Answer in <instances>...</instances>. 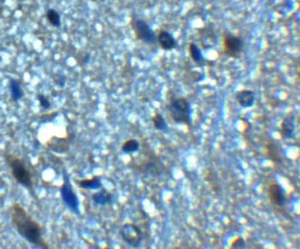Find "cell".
Wrapping results in <instances>:
<instances>
[{"mask_svg":"<svg viewBox=\"0 0 300 249\" xmlns=\"http://www.w3.org/2000/svg\"><path fill=\"white\" fill-rule=\"evenodd\" d=\"M9 213L12 225L24 241L37 248H50V245L44 239V228L28 213L26 208L14 202L9 208Z\"/></svg>","mask_w":300,"mask_h":249,"instance_id":"cell-1","label":"cell"},{"mask_svg":"<svg viewBox=\"0 0 300 249\" xmlns=\"http://www.w3.org/2000/svg\"><path fill=\"white\" fill-rule=\"evenodd\" d=\"M5 161L8 168L11 169L12 177L18 185L24 187L30 192L34 197V172L29 163L26 159L15 155V154L7 153L5 155Z\"/></svg>","mask_w":300,"mask_h":249,"instance_id":"cell-2","label":"cell"},{"mask_svg":"<svg viewBox=\"0 0 300 249\" xmlns=\"http://www.w3.org/2000/svg\"><path fill=\"white\" fill-rule=\"evenodd\" d=\"M167 112L170 119L176 124H183L190 128L192 125V107L188 98L173 96L167 103Z\"/></svg>","mask_w":300,"mask_h":249,"instance_id":"cell-3","label":"cell"},{"mask_svg":"<svg viewBox=\"0 0 300 249\" xmlns=\"http://www.w3.org/2000/svg\"><path fill=\"white\" fill-rule=\"evenodd\" d=\"M128 166L140 176H158L165 170L162 161L151 149H148L147 154H145L138 162L134 161L129 163Z\"/></svg>","mask_w":300,"mask_h":249,"instance_id":"cell-4","label":"cell"},{"mask_svg":"<svg viewBox=\"0 0 300 249\" xmlns=\"http://www.w3.org/2000/svg\"><path fill=\"white\" fill-rule=\"evenodd\" d=\"M62 177H64V183L60 186V197H61L62 203L65 204V207L71 211V213L75 214V215H80V200L75 192L74 187H72L71 181L69 178V175L67 171L64 169L62 171Z\"/></svg>","mask_w":300,"mask_h":249,"instance_id":"cell-5","label":"cell"},{"mask_svg":"<svg viewBox=\"0 0 300 249\" xmlns=\"http://www.w3.org/2000/svg\"><path fill=\"white\" fill-rule=\"evenodd\" d=\"M130 27L134 33L136 39L146 44V45L154 46L157 44V33L150 27V24L143 18L132 17L130 20Z\"/></svg>","mask_w":300,"mask_h":249,"instance_id":"cell-6","label":"cell"},{"mask_svg":"<svg viewBox=\"0 0 300 249\" xmlns=\"http://www.w3.org/2000/svg\"><path fill=\"white\" fill-rule=\"evenodd\" d=\"M222 45L223 54L230 59H238L244 51V39L242 36L228 30L222 33Z\"/></svg>","mask_w":300,"mask_h":249,"instance_id":"cell-7","label":"cell"},{"mask_svg":"<svg viewBox=\"0 0 300 249\" xmlns=\"http://www.w3.org/2000/svg\"><path fill=\"white\" fill-rule=\"evenodd\" d=\"M119 233L122 241L124 242V244H127L129 247L138 248L143 244V231H141V229L136 223H123L121 228H120Z\"/></svg>","mask_w":300,"mask_h":249,"instance_id":"cell-8","label":"cell"},{"mask_svg":"<svg viewBox=\"0 0 300 249\" xmlns=\"http://www.w3.org/2000/svg\"><path fill=\"white\" fill-rule=\"evenodd\" d=\"M267 198L269 200L271 206L277 210H284L287 206V198L286 192L282 187V185L279 182H270L268 183L267 187Z\"/></svg>","mask_w":300,"mask_h":249,"instance_id":"cell-9","label":"cell"},{"mask_svg":"<svg viewBox=\"0 0 300 249\" xmlns=\"http://www.w3.org/2000/svg\"><path fill=\"white\" fill-rule=\"evenodd\" d=\"M265 156L275 165H282L284 161V153L282 147L273 139H268L264 147Z\"/></svg>","mask_w":300,"mask_h":249,"instance_id":"cell-10","label":"cell"},{"mask_svg":"<svg viewBox=\"0 0 300 249\" xmlns=\"http://www.w3.org/2000/svg\"><path fill=\"white\" fill-rule=\"evenodd\" d=\"M72 134H68L66 137H52L47 140L46 146L50 150L56 154H64L68 152L71 147Z\"/></svg>","mask_w":300,"mask_h":249,"instance_id":"cell-11","label":"cell"},{"mask_svg":"<svg viewBox=\"0 0 300 249\" xmlns=\"http://www.w3.org/2000/svg\"><path fill=\"white\" fill-rule=\"evenodd\" d=\"M157 44L163 51H173L176 47L178 46L177 40L175 37L173 36V33H170L168 30H159V33L157 34Z\"/></svg>","mask_w":300,"mask_h":249,"instance_id":"cell-12","label":"cell"},{"mask_svg":"<svg viewBox=\"0 0 300 249\" xmlns=\"http://www.w3.org/2000/svg\"><path fill=\"white\" fill-rule=\"evenodd\" d=\"M235 99L242 108H251V107L254 106L257 98H255L253 90L242 89L237 91L235 94Z\"/></svg>","mask_w":300,"mask_h":249,"instance_id":"cell-13","label":"cell"},{"mask_svg":"<svg viewBox=\"0 0 300 249\" xmlns=\"http://www.w3.org/2000/svg\"><path fill=\"white\" fill-rule=\"evenodd\" d=\"M91 199H92V202L96 204V206L99 207L109 206V204H112L113 200H114L113 194L110 193L107 188L104 187V186L100 188V190H98L96 193L91 195Z\"/></svg>","mask_w":300,"mask_h":249,"instance_id":"cell-14","label":"cell"},{"mask_svg":"<svg viewBox=\"0 0 300 249\" xmlns=\"http://www.w3.org/2000/svg\"><path fill=\"white\" fill-rule=\"evenodd\" d=\"M76 185L80 188L88 191H98L103 187L102 178L99 176H93L91 178H84V179H76L75 181Z\"/></svg>","mask_w":300,"mask_h":249,"instance_id":"cell-15","label":"cell"},{"mask_svg":"<svg viewBox=\"0 0 300 249\" xmlns=\"http://www.w3.org/2000/svg\"><path fill=\"white\" fill-rule=\"evenodd\" d=\"M295 130H296V124L292 117L286 116V117H284L282 121H281L279 131L280 134L282 135L284 139H291V138H293V135H295Z\"/></svg>","mask_w":300,"mask_h":249,"instance_id":"cell-16","label":"cell"},{"mask_svg":"<svg viewBox=\"0 0 300 249\" xmlns=\"http://www.w3.org/2000/svg\"><path fill=\"white\" fill-rule=\"evenodd\" d=\"M8 89H9V96H11V100L13 102H18L20 100L23 99L24 91L22 87L21 81L12 78L8 82Z\"/></svg>","mask_w":300,"mask_h":249,"instance_id":"cell-17","label":"cell"},{"mask_svg":"<svg viewBox=\"0 0 300 249\" xmlns=\"http://www.w3.org/2000/svg\"><path fill=\"white\" fill-rule=\"evenodd\" d=\"M188 52L190 55V59L194 62L195 65L201 66L205 62V58L203 55V51L195 43H189Z\"/></svg>","mask_w":300,"mask_h":249,"instance_id":"cell-18","label":"cell"},{"mask_svg":"<svg viewBox=\"0 0 300 249\" xmlns=\"http://www.w3.org/2000/svg\"><path fill=\"white\" fill-rule=\"evenodd\" d=\"M140 149L141 143L137 139H134V138H129V139L123 141L121 145V152L123 154H127V155L140 152Z\"/></svg>","mask_w":300,"mask_h":249,"instance_id":"cell-19","label":"cell"},{"mask_svg":"<svg viewBox=\"0 0 300 249\" xmlns=\"http://www.w3.org/2000/svg\"><path fill=\"white\" fill-rule=\"evenodd\" d=\"M200 33V42L206 47H211L216 42V36L212 28H203L199 30Z\"/></svg>","mask_w":300,"mask_h":249,"instance_id":"cell-20","label":"cell"},{"mask_svg":"<svg viewBox=\"0 0 300 249\" xmlns=\"http://www.w3.org/2000/svg\"><path fill=\"white\" fill-rule=\"evenodd\" d=\"M151 122H152L153 127L156 130L160 131V132H168L169 131V127H168V123H167L165 116L162 114H160V113H154L152 115V117H151Z\"/></svg>","mask_w":300,"mask_h":249,"instance_id":"cell-21","label":"cell"},{"mask_svg":"<svg viewBox=\"0 0 300 249\" xmlns=\"http://www.w3.org/2000/svg\"><path fill=\"white\" fill-rule=\"evenodd\" d=\"M46 20L51 24L52 27L54 28H60L61 27V17H60V13L54 8H49L46 11Z\"/></svg>","mask_w":300,"mask_h":249,"instance_id":"cell-22","label":"cell"},{"mask_svg":"<svg viewBox=\"0 0 300 249\" xmlns=\"http://www.w3.org/2000/svg\"><path fill=\"white\" fill-rule=\"evenodd\" d=\"M37 100H38V103H39V107L42 108L43 110H45V112H47L50 108H51V101H50L49 97L45 96V94L43 93H38L36 96Z\"/></svg>","mask_w":300,"mask_h":249,"instance_id":"cell-23","label":"cell"},{"mask_svg":"<svg viewBox=\"0 0 300 249\" xmlns=\"http://www.w3.org/2000/svg\"><path fill=\"white\" fill-rule=\"evenodd\" d=\"M230 248H245L246 247V242L245 239L243 238L242 235H237L232 239L231 242L229 244Z\"/></svg>","mask_w":300,"mask_h":249,"instance_id":"cell-24","label":"cell"},{"mask_svg":"<svg viewBox=\"0 0 300 249\" xmlns=\"http://www.w3.org/2000/svg\"><path fill=\"white\" fill-rule=\"evenodd\" d=\"M54 82L56 85H59L60 87H62V86H65V84H66V77L64 76V75H56Z\"/></svg>","mask_w":300,"mask_h":249,"instance_id":"cell-25","label":"cell"}]
</instances>
